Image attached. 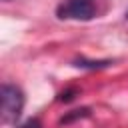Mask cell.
<instances>
[{
    "mask_svg": "<svg viewBox=\"0 0 128 128\" xmlns=\"http://www.w3.org/2000/svg\"><path fill=\"white\" fill-rule=\"evenodd\" d=\"M96 0H64L56 8V16L60 20H82L88 22L96 16Z\"/></svg>",
    "mask_w": 128,
    "mask_h": 128,
    "instance_id": "7a4b0ae2",
    "label": "cell"
},
{
    "mask_svg": "<svg viewBox=\"0 0 128 128\" xmlns=\"http://www.w3.org/2000/svg\"><path fill=\"white\" fill-rule=\"evenodd\" d=\"M4 2H10V0H4Z\"/></svg>",
    "mask_w": 128,
    "mask_h": 128,
    "instance_id": "52a82bcc",
    "label": "cell"
},
{
    "mask_svg": "<svg viewBox=\"0 0 128 128\" xmlns=\"http://www.w3.org/2000/svg\"><path fill=\"white\" fill-rule=\"evenodd\" d=\"M76 94H78L76 88H68V90H64V92L58 96V100H60V102H72V100L76 98Z\"/></svg>",
    "mask_w": 128,
    "mask_h": 128,
    "instance_id": "5b68a950",
    "label": "cell"
},
{
    "mask_svg": "<svg viewBox=\"0 0 128 128\" xmlns=\"http://www.w3.org/2000/svg\"><path fill=\"white\" fill-rule=\"evenodd\" d=\"M88 114H90V108L72 110L70 114H66V116H62V118H60V124H70V122H74V120H78V118H86Z\"/></svg>",
    "mask_w": 128,
    "mask_h": 128,
    "instance_id": "277c9868",
    "label": "cell"
},
{
    "mask_svg": "<svg viewBox=\"0 0 128 128\" xmlns=\"http://www.w3.org/2000/svg\"><path fill=\"white\" fill-rule=\"evenodd\" d=\"M110 64H112L110 60H86V58H78V60H74V66H78V68H88V70L108 68Z\"/></svg>",
    "mask_w": 128,
    "mask_h": 128,
    "instance_id": "3957f363",
    "label": "cell"
},
{
    "mask_svg": "<svg viewBox=\"0 0 128 128\" xmlns=\"http://www.w3.org/2000/svg\"><path fill=\"white\" fill-rule=\"evenodd\" d=\"M20 128H42V122H40L38 118H30V120H26Z\"/></svg>",
    "mask_w": 128,
    "mask_h": 128,
    "instance_id": "8992f818",
    "label": "cell"
},
{
    "mask_svg": "<svg viewBox=\"0 0 128 128\" xmlns=\"http://www.w3.org/2000/svg\"><path fill=\"white\" fill-rule=\"evenodd\" d=\"M126 18H128V12H126Z\"/></svg>",
    "mask_w": 128,
    "mask_h": 128,
    "instance_id": "ba28073f",
    "label": "cell"
},
{
    "mask_svg": "<svg viewBox=\"0 0 128 128\" xmlns=\"http://www.w3.org/2000/svg\"><path fill=\"white\" fill-rule=\"evenodd\" d=\"M0 102H2V108H0V120L2 124H14L22 110H24V94L18 86L14 84H2L0 88Z\"/></svg>",
    "mask_w": 128,
    "mask_h": 128,
    "instance_id": "6da1fadb",
    "label": "cell"
}]
</instances>
